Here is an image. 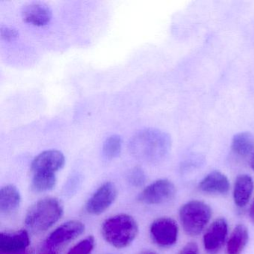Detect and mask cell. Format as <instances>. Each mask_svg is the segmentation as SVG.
<instances>
[{"label": "cell", "instance_id": "3957f363", "mask_svg": "<svg viewBox=\"0 0 254 254\" xmlns=\"http://www.w3.org/2000/svg\"><path fill=\"white\" fill-rule=\"evenodd\" d=\"M139 232L136 220L127 214H120L107 219L102 224L104 239L119 249L127 248L136 239Z\"/></svg>", "mask_w": 254, "mask_h": 254}, {"label": "cell", "instance_id": "484cf974", "mask_svg": "<svg viewBox=\"0 0 254 254\" xmlns=\"http://www.w3.org/2000/svg\"><path fill=\"white\" fill-rule=\"evenodd\" d=\"M31 254V251L29 250L22 251V252L14 253V254Z\"/></svg>", "mask_w": 254, "mask_h": 254}, {"label": "cell", "instance_id": "d4e9b609", "mask_svg": "<svg viewBox=\"0 0 254 254\" xmlns=\"http://www.w3.org/2000/svg\"><path fill=\"white\" fill-rule=\"evenodd\" d=\"M249 215L251 221L254 224V200L251 204V208H250Z\"/></svg>", "mask_w": 254, "mask_h": 254}, {"label": "cell", "instance_id": "44dd1931", "mask_svg": "<svg viewBox=\"0 0 254 254\" xmlns=\"http://www.w3.org/2000/svg\"><path fill=\"white\" fill-rule=\"evenodd\" d=\"M127 181L133 187H141L146 181V175L140 167H135L127 175Z\"/></svg>", "mask_w": 254, "mask_h": 254}, {"label": "cell", "instance_id": "8fae6325", "mask_svg": "<svg viewBox=\"0 0 254 254\" xmlns=\"http://www.w3.org/2000/svg\"><path fill=\"white\" fill-rule=\"evenodd\" d=\"M30 238L26 230L0 234V254H14L28 250Z\"/></svg>", "mask_w": 254, "mask_h": 254}, {"label": "cell", "instance_id": "52a82bcc", "mask_svg": "<svg viewBox=\"0 0 254 254\" xmlns=\"http://www.w3.org/2000/svg\"><path fill=\"white\" fill-rule=\"evenodd\" d=\"M118 194L117 187L111 182L102 184L88 199L86 210L91 215H101L115 201Z\"/></svg>", "mask_w": 254, "mask_h": 254}, {"label": "cell", "instance_id": "2e32d148", "mask_svg": "<svg viewBox=\"0 0 254 254\" xmlns=\"http://www.w3.org/2000/svg\"><path fill=\"white\" fill-rule=\"evenodd\" d=\"M249 241V230L243 224L236 226L227 243V254H241Z\"/></svg>", "mask_w": 254, "mask_h": 254}, {"label": "cell", "instance_id": "f1b7e54d", "mask_svg": "<svg viewBox=\"0 0 254 254\" xmlns=\"http://www.w3.org/2000/svg\"><path fill=\"white\" fill-rule=\"evenodd\" d=\"M56 254V253L50 252V253H45V254Z\"/></svg>", "mask_w": 254, "mask_h": 254}, {"label": "cell", "instance_id": "7c38bea8", "mask_svg": "<svg viewBox=\"0 0 254 254\" xmlns=\"http://www.w3.org/2000/svg\"><path fill=\"white\" fill-rule=\"evenodd\" d=\"M22 17L26 23L41 27L50 23L52 11L48 5L43 2H29L23 6Z\"/></svg>", "mask_w": 254, "mask_h": 254}, {"label": "cell", "instance_id": "277c9868", "mask_svg": "<svg viewBox=\"0 0 254 254\" xmlns=\"http://www.w3.org/2000/svg\"><path fill=\"white\" fill-rule=\"evenodd\" d=\"M212 214L210 206L200 200H192L184 203L180 209L179 217L186 234L198 236L210 221Z\"/></svg>", "mask_w": 254, "mask_h": 254}, {"label": "cell", "instance_id": "e0dca14e", "mask_svg": "<svg viewBox=\"0 0 254 254\" xmlns=\"http://www.w3.org/2000/svg\"><path fill=\"white\" fill-rule=\"evenodd\" d=\"M232 151L241 157L249 156L254 151V138L249 132H241L232 139Z\"/></svg>", "mask_w": 254, "mask_h": 254}, {"label": "cell", "instance_id": "4316f807", "mask_svg": "<svg viewBox=\"0 0 254 254\" xmlns=\"http://www.w3.org/2000/svg\"><path fill=\"white\" fill-rule=\"evenodd\" d=\"M251 166L253 170L254 171V152L253 154L252 158H251Z\"/></svg>", "mask_w": 254, "mask_h": 254}, {"label": "cell", "instance_id": "9a60e30c", "mask_svg": "<svg viewBox=\"0 0 254 254\" xmlns=\"http://www.w3.org/2000/svg\"><path fill=\"white\" fill-rule=\"evenodd\" d=\"M21 203L20 191L15 186L8 184L0 190V212L3 215H11L15 212Z\"/></svg>", "mask_w": 254, "mask_h": 254}, {"label": "cell", "instance_id": "8992f818", "mask_svg": "<svg viewBox=\"0 0 254 254\" xmlns=\"http://www.w3.org/2000/svg\"><path fill=\"white\" fill-rule=\"evenodd\" d=\"M176 187L172 181L160 179L144 189L138 199L145 204L159 205L167 203L175 197Z\"/></svg>", "mask_w": 254, "mask_h": 254}, {"label": "cell", "instance_id": "9c48e42d", "mask_svg": "<svg viewBox=\"0 0 254 254\" xmlns=\"http://www.w3.org/2000/svg\"><path fill=\"white\" fill-rule=\"evenodd\" d=\"M85 230V226L78 220H71L58 227L46 240L48 248H57L66 242H70L81 236Z\"/></svg>", "mask_w": 254, "mask_h": 254}, {"label": "cell", "instance_id": "d6986e66", "mask_svg": "<svg viewBox=\"0 0 254 254\" xmlns=\"http://www.w3.org/2000/svg\"><path fill=\"white\" fill-rule=\"evenodd\" d=\"M123 141L118 135H113L105 140L103 145V156L107 160H111L120 156L122 151Z\"/></svg>", "mask_w": 254, "mask_h": 254}, {"label": "cell", "instance_id": "7a4b0ae2", "mask_svg": "<svg viewBox=\"0 0 254 254\" xmlns=\"http://www.w3.org/2000/svg\"><path fill=\"white\" fill-rule=\"evenodd\" d=\"M63 213V205L59 199L44 197L29 208L25 223L28 228L34 233H43L56 224Z\"/></svg>", "mask_w": 254, "mask_h": 254}, {"label": "cell", "instance_id": "ac0fdd59", "mask_svg": "<svg viewBox=\"0 0 254 254\" xmlns=\"http://www.w3.org/2000/svg\"><path fill=\"white\" fill-rule=\"evenodd\" d=\"M57 183L56 173L39 172L34 173L32 181V189L35 192H45L56 187Z\"/></svg>", "mask_w": 254, "mask_h": 254}, {"label": "cell", "instance_id": "6da1fadb", "mask_svg": "<svg viewBox=\"0 0 254 254\" xmlns=\"http://www.w3.org/2000/svg\"><path fill=\"white\" fill-rule=\"evenodd\" d=\"M170 148V136L165 132L156 129L139 131L130 142L132 154L136 158L149 163H157L163 160Z\"/></svg>", "mask_w": 254, "mask_h": 254}, {"label": "cell", "instance_id": "7402d4cb", "mask_svg": "<svg viewBox=\"0 0 254 254\" xmlns=\"http://www.w3.org/2000/svg\"><path fill=\"white\" fill-rule=\"evenodd\" d=\"M1 36L5 41H11L17 38L18 32L16 29H11V28L7 27V26H2V28H1Z\"/></svg>", "mask_w": 254, "mask_h": 254}, {"label": "cell", "instance_id": "5bb4252c", "mask_svg": "<svg viewBox=\"0 0 254 254\" xmlns=\"http://www.w3.org/2000/svg\"><path fill=\"white\" fill-rule=\"evenodd\" d=\"M254 183L249 175L242 174L236 178L233 187V200L235 204L243 208L248 204L254 191Z\"/></svg>", "mask_w": 254, "mask_h": 254}, {"label": "cell", "instance_id": "ffe728a7", "mask_svg": "<svg viewBox=\"0 0 254 254\" xmlns=\"http://www.w3.org/2000/svg\"><path fill=\"white\" fill-rule=\"evenodd\" d=\"M95 247V239L93 236H89L72 247L67 254H90Z\"/></svg>", "mask_w": 254, "mask_h": 254}, {"label": "cell", "instance_id": "603a6c76", "mask_svg": "<svg viewBox=\"0 0 254 254\" xmlns=\"http://www.w3.org/2000/svg\"><path fill=\"white\" fill-rule=\"evenodd\" d=\"M177 254H200L198 245L194 242H189Z\"/></svg>", "mask_w": 254, "mask_h": 254}, {"label": "cell", "instance_id": "30bf717a", "mask_svg": "<svg viewBox=\"0 0 254 254\" xmlns=\"http://www.w3.org/2000/svg\"><path fill=\"white\" fill-rule=\"evenodd\" d=\"M65 164V157L61 151L50 150L38 154L32 163V172H45L56 173Z\"/></svg>", "mask_w": 254, "mask_h": 254}, {"label": "cell", "instance_id": "cb8c5ba5", "mask_svg": "<svg viewBox=\"0 0 254 254\" xmlns=\"http://www.w3.org/2000/svg\"><path fill=\"white\" fill-rule=\"evenodd\" d=\"M78 184H79V178L74 177L67 184V187H66V191L69 194H72L74 191H76L77 188L78 187Z\"/></svg>", "mask_w": 254, "mask_h": 254}, {"label": "cell", "instance_id": "83f0119b", "mask_svg": "<svg viewBox=\"0 0 254 254\" xmlns=\"http://www.w3.org/2000/svg\"><path fill=\"white\" fill-rule=\"evenodd\" d=\"M156 254V253H154V252H147V253H145V254Z\"/></svg>", "mask_w": 254, "mask_h": 254}, {"label": "cell", "instance_id": "5b68a950", "mask_svg": "<svg viewBox=\"0 0 254 254\" xmlns=\"http://www.w3.org/2000/svg\"><path fill=\"white\" fill-rule=\"evenodd\" d=\"M178 224L169 217L157 218L150 227L151 239L160 248H168L175 245L178 241Z\"/></svg>", "mask_w": 254, "mask_h": 254}, {"label": "cell", "instance_id": "4fadbf2b", "mask_svg": "<svg viewBox=\"0 0 254 254\" xmlns=\"http://www.w3.org/2000/svg\"><path fill=\"white\" fill-rule=\"evenodd\" d=\"M228 178L219 171L208 174L199 183L198 188L202 192L210 194H225L230 190Z\"/></svg>", "mask_w": 254, "mask_h": 254}, {"label": "cell", "instance_id": "ba28073f", "mask_svg": "<svg viewBox=\"0 0 254 254\" xmlns=\"http://www.w3.org/2000/svg\"><path fill=\"white\" fill-rule=\"evenodd\" d=\"M228 233V224L224 218L210 224L203 237V248L208 254H217L222 249Z\"/></svg>", "mask_w": 254, "mask_h": 254}]
</instances>
